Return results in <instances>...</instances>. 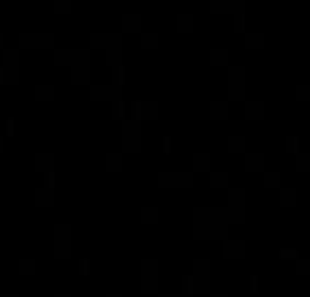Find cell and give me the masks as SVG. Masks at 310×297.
Instances as JSON below:
<instances>
[{"label": "cell", "mask_w": 310, "mask_h": 297, "mask_svg": "<svg viewBox=\"0 0 310 297\" xmlns=\"http://www.w3.org/2000/svg\"><path fill=\"white\" fill-rule=\"evenodd\" d=\"M136 25H139V19H136V17H125V30H139Z\"/></svg>", "instance_id": "obj_10"}, {"label": "cell", "mask_w": 310, "mask_h": 297, "mask_svg": "<svg viewBox=\"0 0 310 297\" xmlns=\"http://www.w3.org/2000/svg\"><path fill=\"white\" fill-rule=\"evenodd\" d=\"M109 166H112V169H117V166H120V156H109Z\"/></svg>", "instance_id": "obj_11"}, {"label": "cell", "mask_w": 310, "mask_h": 297, "mask_svg": "<svg viewBox=\"0 0 310 297\" xmlns=\"http://www.w3.org/2000/svg\"><path fill=\"white\" fill-rule=\"evenodd\" d=\"M0 150H3V137H0Z\"/></svg>", "instance_id": "obj_14"}, {"label": "cell", "mask_w": 310, "mask_h": 297, "mask_svg": "<svg viewBox=\"0 0 310 297\" xmlns=\"http://www.w3.org/2000/svg\"><path fill=\"white\" fill-rule=\"evenodd\" d=\"M52 166H55V156H52V153H38V156H35V169L52 172Z\"/></svg>", "instance_id": "obj_4"}, {"label": "cell", "mask_w": 310, "mask_h": 297, "mask_svg": "<svg viewBox=\"0 0 310 297\" xmlns=\"http://www.w3.org/2000/svg\"><path fill=\"white\" fill-rule=\"evenodd\" d=\"M90 96L96 98H117V87H101V85H96V87H90Z\"/></svg>", "instance_id": "obj_5"}, {"label": "cell", "mask_w": 310, "mask_h": 297, "mask_svg": "<svg viewBox=\"0 0 310 297\" xmlns=\"http://www.w3.org/2000/svg\"><path fill=\"white\" fill-rule=\"evenodd\" d=\"M0 47H3V33H0Z\"/></svg>", "instance_id": "obj_15"}, {"label": "cell", "mask_w": 310, "mask_h": 297, "mask_svg": "<svg viewBox=\"0 0 310 297\" xmlns=\"http://www.w3.org/2000/svg\"><path fill=\"white\" fill-rule=\"evenodd\" d=\"M0 85H6V74H3V66H0Z\"/></svg>", "instance_id": "obj_13"}, {"label": "cell", "mask_w": 310, "mask_h": 297, "mask_svg": "<svg viewBox=\"0 0 310 297\" xmlns=\"http://www.w3.org/2000/svg\"><path fill=\"white\" fill-rule=\"evenodd\" d=\"M35 98H38V101H52V98H55V87H52V85H38V87H35Z\"/></svg>", "instance_id": "obj_6"}, {"label": "cell", "mask_w": 310, "mask_h": 297, "mask_svg": "<svg viewBox=\"0 0 310 297\" xmlns=\"http://www.w3.org/2000/svg\"><path fill=\"white\" fill-rule=\"evenodd\" d=\"M55 11L57 14H68L71 11V0H55Z\"/></svg>", "instance_id": "obj_8"}, {"label": "cell", "mask_w": 310, "mask_h": 297, "mask_svg": "<svg viewBox=\"0 0 310 297\" xmlns=\"http://www.w3.org/2000/svg\"><path fill=\"white\" fill-rule=\"evenodd\" d=\"M57 66H71V82L82 85L90 76V63H87V49H57L55 52Z\"/></svg>", "instance_id": "obj_1"}, {"label": "cell", "mask_w": 310, "mask_h": 297, "mask_svg": "<svg viewBox=\"0 0 310 297\" xmlns=\"http://www.w3.org/2000/svg\"><path fill=\"white\" fill-rule=\"evenodd\" d=\"M19 47L22 49H52L55 35L52 33H19Z\"/></svg>", "instance_id": "obj_3"}, {"label": "cell", "mask_w": 310, "mask_h": 297, "mask_svg": "<svg viewBox=\"0 0 310 297\" xmlns=\"http://www.w3.org/2000/svg\"><path fill=\"white\" fill-rule=\"evenodd\" d=\"M3 74L6 85H19V49H3Z\"/></svg>", "instance_id": "obj_2"}, {"label": "cell", "mask_w": 310, "mask_h": 297, "mask_svg": "<svg viewBox=\"0 0 310 297\" xmlns=\"http://www.w3.org/2000/svg\"><path fill=\"white\" fill-rule=\"evenodd\" d=\"M6 134H14V120H6Z\"/></svg>", "instance_id": "obj_12"}, {"label": "cell", "mask_w": 310, "mask_h": 297, "mask_svg": "<svg viewBox=\"0 0 310 297\" xmlns=\"http://www.w3.org/2000/svg\"><path fill=\"white\" fill-rule=\"evenodd\" d=\"M125 147L136 150V125H125Z\"/></svg>", "instance_id": "obj_7"}, {"label": "cell", "mask_w": 310, "mask_h": 297, "mask_svg": "<svg viewBox=\"0 0 310 297\" xmlns=\"http://www.w3.org/2000/svg\"><path fill=\"white\" fill-rule=\"evenodd\" d=\"M35 199H38V205H52V193L44 188V191H38L35 193Z\"/></svg>", "instance_id": "obj_9"}]
</instances>
